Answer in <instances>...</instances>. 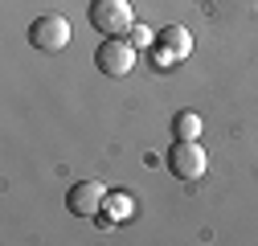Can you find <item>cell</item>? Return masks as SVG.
Returning <instances> with one entry per match:
<instances>
[{"instance_id":"3","label":"cell","mask_w":258,"mask_h":246,"mask_svg":"<svg viewBox=\"0 0 258 246\" xmlns=\"http://www.w3.org/2000/svg\"><path fill=\"white\" fill-rule=\"evenodd\" d=\"M70 37H74V29L61 13H45V17H37L29 25V45L41 49V53H61L70 45Z\"/></svg>"},{"instance_id":"9","label":"cell","mask_w":258,"mask_h":246,"mask_svg":"<svg viewBox=\"0 0 258 246\" xmlns=\"http://www.w3.org/2000/svg\"><path fill=\"white\" fill-rule=\"evenodd\" d=\"M127 41H132L136 49H148V45H156V33L148 25H132V33H127Z\"/></svg>"},{"instance_id":"5","label":"cell","mask_w":258,"mask_h":246,"mask_svg":"<svg viewBox=\"0 0 258 246\" xmlns=\"http://www.w3.org/2000/svg\"><path fill=\"white\" fill-rule=\"evenodd\" d=\"M107 205V184L103 180H74L66 193V209L74 218H99Z\"/></svg>"},{"instance_id":"1","label":"cell","mask_w":258,"mask_h":246,"mask_svg":"<svg viewBox=\"0 0 258 246\" xmlns=\"http://www.w3.org/2000/svg\"><path fill=\"white\" fill-rule=\"evenodd\" d=\"M86 21H90V29H99L103 37H127L132 25H136V13H132L127 0H90Z\"/></svg>"},{"instance_id":"6","label":"cell","mask_w":258,"mask_h":246,"mask_svg":"<svg viewBox=\"0 0 258 246\" xmlns=\"http://www.w3.org/2000/svg\"><path fill=\"white\" fill-rule=\"evenodd\" d=\"M184 53H192V33H188V29H180V25H164V29L156 33L152 57L160 61V66H172V61L184 57Z\"/></svg>"},{"instance_id":"2","label":"cell","mask_w":258,"mask_h":246,"mask_svg":"<svg viewBox=\"0 0 258 246\" xmlns=\"http://www.w3.org/2000/svg\"><path fill=\"white\" fill-rule=\"evenodd\" d=\"M164 164H168V172H172L176 180H201L205 168H209V156H205L201 140H172Z\"/></svg>"},{"instance_id":"4","label":"cell","mask_w":258,"mask_h":246,"mask_svg":"<svg viewBox=\"0 0 258 246\" xmlns=\"http://www.w3.org/2000/svg\"><path fill=\"white\" fill-rule=\"evenodd\" d=\"M136 53L140 49L127 37H107L99 49H94V66H99V74H107V78H123V74L136 70Z\"/></svg>"},{"instance_id":"7","label":"cell","mask_w":258,"mask_h":246,"mask_svg":"<svg viewBox=\"0 0 258 246\" xmlns=\"http://www.w3.org/2000/svg\"><path fill=\"white\" fill-rule=\"evenodd\" d=\"M107 205L111 209L99 213V222H119V218H132L136 213V197L132 193H107Z\"/></svg>"},{"instance_id":"8","label":"cell","mask_w":258,"mask_h":246,"mask_svg":"<svg viewBox=\"0 0 258 246\" xmlns=\"http://www.w3.org/2000/svg\"><path fill=\"white\" fill-rule=\"evenodd\" d=\"M172 140H201V115L180 111V115L172 119Z\"/></svg>"}]
</instances>
